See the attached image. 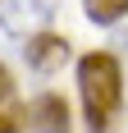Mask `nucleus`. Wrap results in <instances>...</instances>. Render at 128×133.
<instances>
[{"mask_svg": "<svg viewBox=\"0 0 128 133\" xmlns=\"http://www.w3.org/2000/svg\"><path fill=\"white\" fill-rule=\"evenodd\" d=\"M78 92H82V110H87L91 133H105L110 119L119 115V101H124V74H119V60L110 51H91L78 60Z\"/></svg>", "mask_w": 128, "mask_h": 133, "instance_id": "obj_1", "label": "nucleus"}, {"mask_svg": "<svg viewBox=\"0 0 128 133\" xmlns=\"http://www.w3.org/2000/svg\"><path fill=\"white\" fill-rule=\"evenodd\" d=\"M51 18H55L51 0H0V28H5L9 37H18V41L46 32Z\"/></svg>", "mask_w": 128, "mask_h": 133, "instance_id": "obj_2", "label": "nucleus"}, {"mask_svg": "<svg viewBox=\"0 0 128 133\" xmlns=\"http://www.w3.org/2000/svg\"><path fill=\"white\" fill-rule=\"evenodd\" d=\"M23 55H27V64L37 69V74H55L69 60V41L55 37V32H37V37L23 41Z\"/></svg>", "mask_w": 128, "mask_h": 133, "instance_id": "obj_3", "label": "nucleus"}, {"mask_svg": "<svg viewBox=\"0 0 128 133\" xmlns=\"http://www.w3.org/2000/svg\"><path fill=\"white\" fill-rule=\"evenodd\" d=\"M27 129L37 133H69V106H64L60 96H37L32 106H27Z\"/></svg>", "mask_w": 128, "mask_h": 133, "instance_id": "obj_4", "label": "nucleus"}, {"mask_svg": "<svg viewBox=\"0 0 128 133\" xmlns=\"http://www.w3.org/2000/svg\"><path fill=\"white\" fill-rule=\"evenodd\" d=\"M23 129H27V106L18 101L9 69L0 64V133H23Z\"/></svg>", "mask_w": 128, "mask_h": 133, "instance_id": "obj_5", "label": "nucleus"}, {"mask_svg": "<svg viewBox=\"0 0 128 133\" xmlns=\"http://www.w3.org/2000/svg\"><path fill=\"white\" fill-rule=\"evenodd\" d=\"M82 9H87L91 23L110 28V23H119V18L128 14V0H82Z\"/></svg>", "mask_w": 128, "mask_h": 133, "instance_id": "obj_6", "label": "nucleus"}]
</instances>
